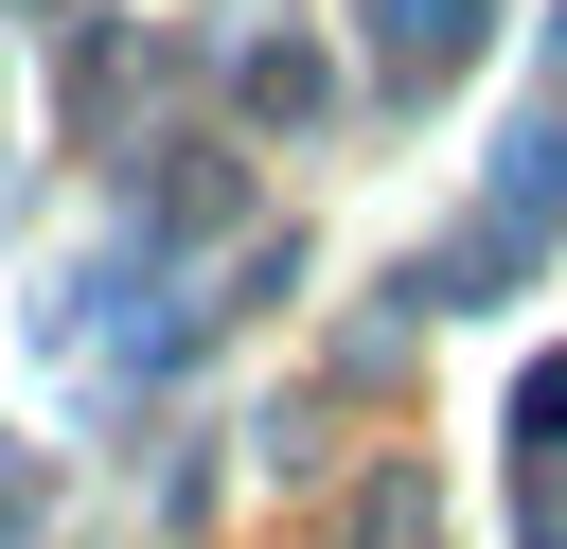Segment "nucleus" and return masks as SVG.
Returning a JSON list of instances; mask_svg holds the SVG:
<instances>
[{"instance_id":"f257e3e1","label":"nucleus","mask_w":567,"mask_h":549,"mask_svg":"<svg viewBox=\"0 0 567 549\" xmlns=\"http://www.w3.org/2000/svg\"><path fill=\"white\" fill-rule=\"evenodd\" d=\"M372 53L425 89V71H461V53H478V0H372Z\"/></svg>"},{"instance_id":"f03ea898","label":"nucleus","mask_w":567,"mask_h":549,"mask_svg":"<svg viewBox=\"0 0 567 549\" xmlns=\"http://www.w3.org/2000/svg\"><path fill=\"white\" fill-rule=\"evenodd\" d=\"M0 531H18V478H0Z\"/></svg>"}]
</instances>
